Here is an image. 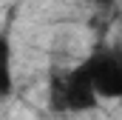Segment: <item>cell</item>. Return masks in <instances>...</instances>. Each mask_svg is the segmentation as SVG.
I'll list each match as a JSON object with an SVG mask.
<instances>
[{
	"instance_id": "cell-1",
	"label": "cell",
	"mask_w": 122,
	"mask_h": 120,
	"mask_svg": "<svg viewBox=\"0 0 122 120\" xmlns=\"http://www.w3.org/2000/svg\"><path fill=\"white\" fill-rule=\"evenodd\" d=\"M99 106V94L94 91V83L85 72V66H74L65 74H51L48 83V109L51 112H94Z\"/></svg>"
},
{
	"instance_id": "cell-2",
	"label": "cell",
	"mask_w": 122,
	"mask_h": 120,
	"mask_svg": "<svg viewBox=\"0 0 122 120\" xmlns=\"http://www.w3.org/2000/svg\"><path fill=\"white\" fill-rule=\"evenodd\" d=\"M94 91L99 100H122V49L119 46H97L82 60Z\"/></svg>"
},
{
	"instance_id": "cell-3",
	"label": "cell",
	"mask_w": 122,
	"mask_h": 120,
	"mask_svg": "<svg viewBox=\"0 0 122 120\" xmlns=\"http://www.w3.org/2000/svg\"><path fill=\"white\" fill-rule=\"evenodd\" d=\"M14 91V46L9 31H0V100Z\"/></svg>"
},
{
	"instance_id": "cell-4",
	"label": "cell",
	"mask_w": 122,
	"mask_h": 120,
	"mask_svg": "<svg viewBox=\"0 0 122 120\" xmlns=\"http://www.w3.org/2000/svg\"><path fill=\"white\" fill-rule=\"evenodd\" d=\"M85 3H91V6H99V9H111L117 0H85Z\"/></svg>"
}]
</instances>
